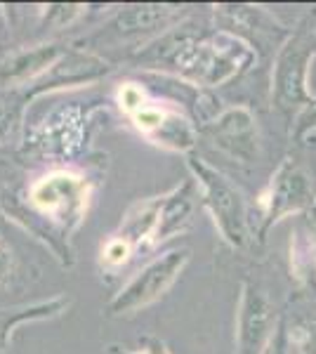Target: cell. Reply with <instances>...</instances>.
<instances>
[{
    "mask_svg": "<svg viewBox=\"0 0 316 354\" xmlns=\"http://www.w3.org/2000/svg\"><path fill=\"white\" fill-rule=\"evenodd\" d=\"M290 330L286 326V319H279L277 324V330H274L272 340H269V345L264 347L262 354H290Z\"/></svg>",
    "mask_w": 316,
    "mask_h": 354,
    "instance_id": "cell-24",
    "label": "cell"
},
{
    "mask_svg": "<svg viewBox=\"0 0 316 354\" xmlns=\"http://www.w3.org/2000/svg\"><path fill=\"white\" fill-rule=\"evenodd\" d=\"M68 307H71V298L64 293L53 295V298H45V300H36V302H24V305L3 307V310H0V354L10 350L12 335L19 326L59 319L62 314H66Z\"/></svg>",
    "mask_w": 316,
    "mask_h": 354,
    "instance_id": "cell-14",
    "label": "cell"
},
{
    "mask_svg": "<svg viewBox=\"0 0 316 354\" xmlns=\"http://www.w3.org/2000/svg\"><path fill=\"white\" fill-rule=\"evenodd\" d=\"M290 340L300 350V354H316V319L297 324L290 330Z\"/></svg>",
    "mask_w": 316,
    "mask_h": 354,
    "instance_id": "cell-21",
    "label": "cell"
},
{
    "mask_svg": "<svg viewBox=\"0 0 316 354\" xmlns=\"http://www.w3.org/2000/svg\"><path fill=\"white\" fill-rule=\"evenodd\" d=\"M95 180L73 168H55L28 182L17 208L8 210L15 222L40 239L64 267L73 265V236L88 220Z\"/></svg>",
    "mask_w": 316,
    "mask_h": 354,
    "instance_id": "cell-1",
    "label": "cell"
},
{
    "mask_svg": "<svg viewBox=\"0 0 316 354\" xmlns=\"http://www.w3.org/2000/svg\"><path fill=\"white\" fill-rule=\"evenodd\" d=\"M316 57V15H307L300 26L292 28L279 48L272 71V104L284 116L297 118L314 100L309 90V66Z\"/></svg>",
    "mask_w": 316,
    "mask_h": 354,
    "instance_id": "cell-3",
    "label": "cell"
},
{
    "mask_svg": "<svg viewBox=\"0 0 316 354\" xmlns=\"http://www.w3.org/2000/svg\"><path fill=\"white\" fill-rule=\"evenodd\" d=\"M314 201H316V192H314L312 177H309V173L297 161L286 158L274 170L272 180L267 182V187L260 194V201H257L262 210L260 230H257L260 241H264L267 232L277 222L290 218V215L312 210Z\"/></svg>",
    "mask_w": 316,
    "mask_h": 354,
    "instance_id": "cell-6",
    "label": "cell"
},
{
    "mask_svg": "<svg viewBox=\"0 0 316 354\" xmlns=\"http://www.w3.org/2000/svg\"><path fill=\"white\" fill-rule=\"evenodd\" d=\"M187 168L198 187L201 203L210 213L224 243L232 248H243L248 243V208L243 194L203 158L189 156Z\"/></svg>",
    "mask_w": 316,
    "mask_h": 354,
    "instance_id": "cell-4",
    "label": "cell"
},
{
    "mask_svg": "<svg viewBox=\"0 0 316 354\" xmlns=\"http://www.w3.org/2000/svg\"><path fill=\"white\" fill-rule=\"evenodd\" d=\"M106 350L109 354H172L170 347L160 338H154V335L142 340L137 350H128V347H120V345H109Z\"/></svg>",
    "mask_w": 316,
    "mask_h": 354,
    "instance_id": "cell-22",
    "label": "cell"
},
{
    "mask_svg": "<svg viewBox=\"0 0 316 354\" xmlns=\"http://www.w3.org/2000/svg\"><path fill=\"white\" fill-rule=\"evenodd\" d=\"M111 68L113 66L109 64L104 57H100L93 50L68 48L66 55L38 83H33L26 90L31 95V100H38L43 95L59 93V90H73L83 88V85L100 83L102 78H106L111 73Z\"/></svg>",
    "mask_w": 316,
    "mask_h": 354,
    "instance_id": "cell-10",
    "label": "cell"
},
{
    "mask_svg": "<svg viewBox=\"0 0 316 354\" xmlns=\"http://www.w3.org/2000/svg\"><path fill=\"white\" fill-rule=\"evenodd\" d=\"M149 102V97L145 93V88H142L140 83H120L118 90H116V104L120 106V111L125 113V116H132L135 111H140L142 106H145Z\"/></svg>",
    "mask_w": 316,
    "mask_h": 354,
    "instance_id": "cell-20",
    "label": "cell"
},
{
    "mask_svg": "<svg viewBox=\"0 0 316 354\" xmlns=\"http://www.w3.org/2000/svg\"><path fill=\"white\" fill-rule=\"evenodd\" d=\"M189 260H192V250L189 248H172V250L160 253L158 258H154L151 262H147V265L109 300V305L104 310L106 317H111V319L132 317V314L142 312L145 307L154 305V302L163 298L172 288V283L180 279V274L185 272Z\"/></svg>",
    "mask_w": 316,
    "mask_h": 354,
    "instance_id": "cell-5",
    "label": "cell"
},
{
    "mask_svg": "<svg viewBox=\"0 0 316 354\" xmlns=\"http://www.w3.org/2000/svg\"><path fill=\"white\" fill-rule=\"evenodd\" d=\"M309 213H312V218H314V222H316V201H314V205H312V210H309Z\"/></svg>",
    "mask_w": 316,
    "mask_h": 354,
    "instance_id": "cell-26",
    "label": "cell"
},
{
    "mask_svg": "<svg viewBox=\"0 0 316 354\" xmlns=\"http://www.w3.org/2000/svg\"><path fill=\"white\" fill-rule=\"evenodd\" d=\"M180 10L172 5H132L109 21V31L116 38H149L170 31Z\"/></svg>",
    "mask_w": 316,
    "mask_h": 354,
    "instance_id": "cell-12",
    "label": "cell"
},
{
    "mask_svg": "<svg viewBox=\"0 0 316 354\" xmlns=\"http://www.w3.org/2000/svg\"><path fill=\"white\" fill-rule=\"evenodd\" d=\"M140 59L170 68L175 76L192 85L217 88L252 66L257 53L239 36L222 28L215 33H194L187 26H175L156 43L147 45Z\"/></svg>",
    "mask_w": 316,
    "mask_h": 354,
    "instance_id": "cell-2",
    "label": "cell"
},
{
    "mask_svg": "<svg viewBox=\"0 0 316 354\" xmlns=\"http://www.w3.org/2000/svg\"><path fill=\"white\" fill-rule=\"evenodd\" d=\"M12 270H15V250L12 245L0 236V283L8 281Z\"/></svg>",
    "mask_w": 316,
    "mask_h": 354,
    "instance_id": "cell-25",
    "label": "cell"
},
{
    "mask_svg": "<svg viewBox=\"0 0 316 354\" xmlns=\"http://www.w3.org/2000/svg\"><path fill=\"white\" fill-rule=\"evenodd\" d=\"M314 241H316V239H314Z\"/></svg>",
    "mask_w": 316,
    "mask_h": 354,
    "instance_id": "cell-27",
    "label": "cell"
},
{
    "mask_svg": "<svg viewBox=\"0 0 316 354\" xmlns=\"http://www.w3.org/2000/svg\"><path fill=\"white\" fill-rule=\"evenodd\" d=\"M201 133L224 156L239 163H255L260 158V128L248 106H229L203 123Z\"/></svg>",
    "mask_w": 316,
    "mask_h": 354,
    "instance_id": "cell-8",
    "label": "cell"
},
{
    "mask_svg": "<svg viewBox=\"0 0 316 354\" xmlns=\"http://www.w3.org/2000/svg\"><path fill=\"white\" fill-rule=\"evenodd\" d=\"M64 43H38L0 59V88H31L66 55Z\"/></svg>",
    "mask_w": 316,
    "mask_h": 354,
    "instance_id": "cell-11",
    "label": "cell"
},
{
    "mask_svg": "<svg viewBox=\"0 0 316 354\" xmlns=\"http://www.w3.org/2000/svg\"><path fill=\"white\" fill-rule=\"evenodd\" d=\"M88 5L83 3H50L40 5V24L48 28H66L85 15Z\"/></svg>",
    "mask_w": 316,
    "mask_h": 354,
    "instance_id": "cell-18",
    "label": "cell"
},
{
    "mask_svg": "<svg viewBox=\"0 0 316 354\" xmlns=\"http://www.w3.org/2000/svg\"><path fill=\"white\" fill-rule=\"evenodd\" d=\"M88 123L90 113L80 106H62L45 116L40 125L31 128V133H26L24 147L43 158H71L88 140Z\"/></svg>",
    "mask_w": 316,
    "mask_h": 354,
    "instance_id": "cell-7",
    "label": "cell"
},
{
    "mask_svg": "<svg viewBox=\"0 0 316 354\" xmlns=\"http://www.w3.org/2000/svg\"><path fill=\"white\" fill-rule=\"evenodd\" d=\"M160 201H163L160 196L137 201L128 213L123 215V220H120V227L116 234L123 241H128L132 245L135 253L154 248V236H156L158 215H160Z\"/></svg>",
    "mask_w": 316,
    "mask_h": 354,
    "instance_id": "cell-15",
    "label": "cell"
},
{
    "mask_svg": "<svg viewBox=\"0 0 316 354\" xmlns=\"http://www.w3.org/2000/svg\"><path fill=\"white\" fill-rule=\"evenodd\" d=\"M292 135H295V140H304L309 133H314L316 130V95H314V100L309 102L304 109L297 113V118L292 121Z\"/></svg>",
    "mask_w": 316,
    "mask_h": 354,
    "instance_id": "cell-23",
    "label": "cell"
},
{
    "mask_svg": "<svg viewBox=\"0 0 316 354\" xmlns=\"http://www.w3.org/2000/svg\"><path fill=\"white\" fill-rule=\"evenodd\" d=\"M132 255H135L132 245L128 241H123L118 234H111V236H109L106 241L102 243L97 265H100L102 272L113 274V272H118L123 265H128V260L132 258Z\"/></svg>",
    "mask_w": 316,
    "mask_h": 354,
    "instance_id": "cell-19",
    "label": "cell"
},
{
    "mask_svg": "<svg viewBox=\"0 0 316 354\" xmlns=\"http://www.w3.org/2000/svg\"><path fill=\"white\" fill-rule=\"evenodd\" d=\"M198 130L189 121L185 113L168 109V116L160 123V128L149 137V142L156 147H163L168 151H192L196 147Z\"/></svg>",
    "mask_w": 316,
    "mask_h": 354,
    "instance_id": "cell-16",
    "label": "cell"
},
{
    "mask_svg": "<svg viewBox=\"0 0 316 354\" xmlns=\"http://www.w3.org/2000/svg\"><path fill=\"white\" fill-rule=\"evenodd\" d=\"M196 196L198 187L194 182V177H189L182 185L172 187L170 192L160 194V215H158V227L156 236H154V248L168 241L170 236L185 232L189 222L194 218V210H196Z\"/></svg>",
    "mask_w": 316,
    "mask_h": 354,
    "instance_id": "cell-13",
    "label": "cell"
},
{
    "mask_svg": "<svg viewBox=\"0 0 316 354\" xmlns=\"http://www.w3.org/2000/svg\"><path fill=\"white\" fill-rule=\"evenodd\" d=\"M279 317L260 283L245 279L236 310V350L234 354H262L269 345Z\"/></svg>",
    "mask_w": 316,
    "mask_h": 354,
    "instance_id": "cell-9",
    "label": "cell"
},
{
    "mask_svg": "<svg viewBox=\"0 0 316 354\" xmlns=\"http://www.w3.org/2000/svg\"><path fill=\"white\" fill-rule=\"evenodd\" d=\"M28 102L33 100L26 88H0V145L12 135L17 123L24 118Z\"/></svg>",
    "mask_w": 316,
    "mask_h": 354,
    "instance_id": "cell-17",
    "label": "cell"
}]
</instances>
